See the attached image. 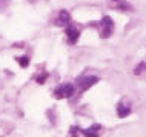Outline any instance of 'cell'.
<instances>
[{
	"label": "cell",
	"mask_w": 146,
	"mask_h": 137,
	"mask_svg": "<svg viewBox=\"0 0 146 137\" xmlns=\"http://www.w3.org/2000/svg\"><path fill=\"white\" fill-rule=\"evenodd\" d=\"M54 96H56L57 99H69V97L74 96V85H71V83L58 85V86L54 89Z\"/></svg>",
	"instance_id": "obj_1"
},
{
	"label": "cell",
	"mask_w": 146,
	"mask_h": 137,
	"mask_svg": "<svg viewBox=\"0 0 146 137\" xmlns=\"http://www.w3.org/2000/svg\"><path fill=\"white\" fill-rule=\"evenodd\" d=\"M112 29H114V22L111 17H103L100 22V36L103 39H108L109 36L112 34Z\"/></svg>",
	"instance_id": "obj_2"
},
{
	"label": "cell",
	"mask_w": 146,
	"mask_h": 137,
	"mask_svg": "<svg viewBox=\"0 0 146 137\" xmlns=\"http://www.w3.org/2000/svg\"><path fill=\"white\" fill-rule=\"evenodd\" d=\"M98 79L96 76H89V77H83V79L78 80V88H80V91H86L88 88H91L94 83H97Z\"/></svg>",
	"instance_id": "obj_3"
},
{
	"label": "cell",
	"mask_w": 146,
	"mask_h": 137,
	"mask_svg": "<svg viewBox=\"0 0 146 137\" xmlns=\"http://www.w3.org/2000/svg\"><path fill=\"white\" fill-rule=\"evenodd\" d=\"M66 36H68V42L71 45H74L76 42L78 40V36H80V31H78L76 26L69 25L68 28H66Z\"/></svg>",
	"instance_id": "obj_4"
},
{
	"label": "cell",
	"mask_w": 146,
	"mask_h": 137,
	"mask_svg": "<svg viewBox=\"0 0 146 137\" xmlns=\"http://www.w3.org/2000/svg\"><path fill=\"white\" fill-rule=\"evenodd\" d=\"M100 131H102V126L98 123H94L91 128H88V130H83V134L88 136V137H98L100 136Z\"/></svg>",
	"instance_id": "obj_5"
},
{
	"label": "cell",
	"mask_w": 146,
	"mask_h": 137,
	"mask_svg": "<svg viewBox=\"0 0 146 137\" xmlns=\"http://www.w3.org/2000/svg\"><path fill=\"white\" fill-rule=\"evenodd\" d=\"M129 112H131L129 105L125 103V102H120V103H118V106H117V114H118V117H120V119H123V117L129 116Z\"/></svg>",
	"instance_id": "obj_6"
},
{
	"label": "cell",
	"mask_w": 146,
	"mask_h": 137,
	"mask_svg": "<svg viewBox=\"0 0 146 137\" xmlns=\"http://www.w3.org/2000/svg\"><path fill=\"white\" fill-rule=\"evenodd\" d=\"M71 20V17H69V14L66 13V11H60V14H58V17H57V20H56V25L57 26H65V25H68Z\"/></svg>",
	"instance_id": "obj_7"
},
{
	"label": "cell",
	"mask_w": 146,
	"mask_h": 137,
	"mask_svg": "<svg viewBox=\"0 0 146 137\" xmlns=\"http://www.w3.org/2000/svg\"><path fill=\"white\" fill-rule=\"evenodd\" d=\"M143 71H146V63H145V62H141L139 66H135V69H134V74H135V76H140V74L143 72Z\"/></svg>",
	"instance_id": "obj_8"
},
{
	"label": "cell",
	"mask_w": 146,
	"mask_h": 137,
	"mask_svg": "<svg viewBox=\"0 0 146 137\" xmlns=\"http://www.w3.org/2000/svg\"><path fill=\"white\" fill-rule=\"evenodd\" d=\"M19 65H20L22 68H26V66L29 65V59L28 57H19Z\"/></svg>",
	"instance_id": "obj_9"
},
{
	"label": "cell",
	"mask_w": 146,
	"mask_h": 137,
	"mask_svg": "<svg viewBox=\"0 0 146 137\" xmlns=\"http://www.w3.org/2000/svg\"><path fill=\"white\" fill-rule=\"evenodd\" d=\"M8 5H9V0H0V11L6 9Z\"/></svg>",
	"instance_id": "obj_10"
},
{
	"label": "cell",
	"mask_w": 146,
	"mask_h": 137,
	"mask_svg": "<svg viewBox=\"0 0 146 137\" xmlns=\"http://www.w3.org/2000/svg\"><path fill=\"white\" fill-rule=\"evenodd\" d=\"M45 79H46V74H42L40 77H37V83H43V82H45Z\"/></svg>",
	"instance_id": "obj_11"
}]
</instances>
